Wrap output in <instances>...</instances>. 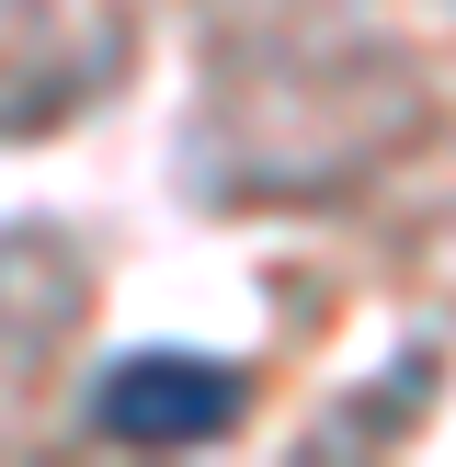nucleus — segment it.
<instances>
[{"label":"nucleus","instance_id":"1","mask_svg":"<svg viewBox=\"0 0 456 467\" xmlns=\"http://www.w3.org/2000/svg\"><path fill=\"white\" fill-rule=\"evenodd\" d=\"M228 422V377L194 354H149L137 377L103 388V433H137V445H182V433H217Z\"/></svg>","mask_w":456,"mask_h":467}]
</instances>
